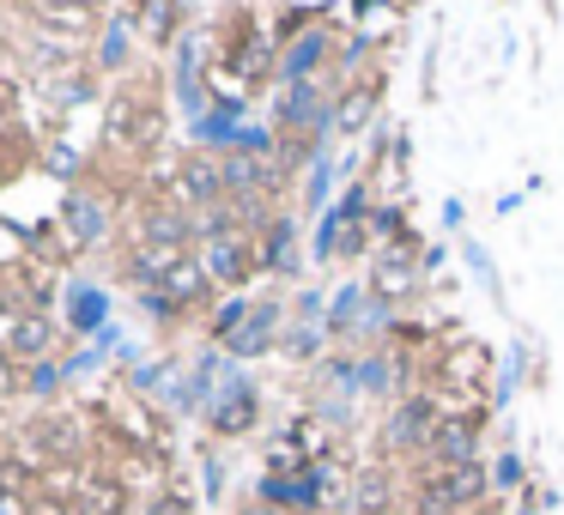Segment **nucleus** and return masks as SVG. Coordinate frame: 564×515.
I'll list each match as a JSON object with an SVG mask.
<instances>
[{
  "label": "nucleus",
  "instance_id": "1",
  "mask_svg": "<svg viewBox=\"0 0 564 515\" xmlns=\"http://www.w3.org/2000/svg\"><path fill=\"white\" fill-rule=\"evenodd\" d=\"M479 497H486V473H479L474 461H467V467H437V473L419 485L425 515H474Z\"/></svg>",
  "mask_w": 564,
  "mask_h": 515
},
{
  "label": "nucleus",
  "instance_id": "2",
  "mask_svg": "<svg viewBox=\"0 0 564 515\" xmlns=\"http://www.w3.org/2000/svg\"><path fill=\"white\" fill-rule=\"evenodd\" d=\"M256 418H261V401H256L249 382H231V388L207 406V425L219 430V437H243V430H256Z\"/></svg>",
  "mask_w": 564,
  "mask_h": 515
},
{
  "label": "nucleus",
  "instance_id": "3",
  "mask_svg": "<svg viewBox=\"0 0 564 515\" xmlns=\"http://www.w3.org/2000/svg\"><path fill=\"white\" fill-rule=\"evenodd\" d=\"M249 261H256V249H249L243 237H231V231H219L207 249H200V267H207L219 285H243L249 280Z\"/></svg>",
  "mask_w": 564,
  "mask_h": 515
},
{
  "label": "nucleus",
  "instance_id": "4",
  "mask_svg": "<svg viewBox=\"0 0 564 515\" xmlns=\"http://www.w3.org/2000/svg\"><path fill=\"white\" fill-rule=\"evenodd\" d=\"M62 219H67V237H74L79 249H98L104 237H110V212H104V200L98 195H67L62 200Z\"/></svg>",
  "mask_w": 564,
  "mask_h": 515
},
{
  "label": "nucleus",
  "instance_id": "5",
  "mask_svg": "<svg viewBox=\"0 0 564 515\" xmlns=\"http://www.w3.org/2000/svg\"><path fill=\"white\" fill-rule=\"evenodd\" d=\"M219 188H225V164H213V158H183V171H176V200L200 207V200H219Z\"/></svg>",
  "mask_w": 564,
  "mask_h": 515
},
{
  "label": "nucleus",
  "instance_id": "6",
  "mask_svg": "<svg viewBox=\"0 0 564 515\" xmlns=\"http://www.w3.org/2000/svg\"><path fill=\"white\" fill-rule=\"evenodd\" d=\"M50 346H55V328L43 316H19L13 333H7V352H13L19 364H50Z\"/></svg>",
  "mask_w": 564,
  "mask_h": 515
},
{
  "label": "nucleus",
  "instance_id": "7",
  "mask_svg": "<svg viewBox=\"0 0 564 515\" xmlns=\"http://www.w3.org/2000/svg\"><path fill=\"white\" fill-rule=\"evenodd\" d=\"M431 454H437V467H467L474 461V425H467V418H437Z\"/></svg>",
  "mask_w": 564,
  "mask_h": 515
},
{
  "label": "nucleus",
  "instance_id": "8",
  "mask_svg": "<svg viewBox=\"0 0 564 515\" xmlns=\"http://www.w3.org/2000/svg\"><path fill=\"white\" fill-rule=\"evenodd\" d=\"M207 280H213V273H207V267H200V261H188V255H176V261H171V267H164V280H159V292H164V297H171V304H176V309H183V304H195V297H200V292H207Z\"/></svg>",
  "mask_w": 564,
  "mask_h": 515
},
{
  "label": "nucleus",
  "instance_id": "9",
  "mask_svg": "<svg viewBox=\"0 0 564 515\" xmlns=\"http://www.w3.org/2000/svg\"><path fill=\"white\" fill-rule=\"evenodd\" d=\"M431 430H437L431 401H406L401 413H394V425H389V442L394 449H419V442H431Z\"/></svg>",
  "mask_w": 564,
  "mask_h": 515
},
{
  "label": "nucleus",
  "instance_id": "10",
  "mask_svg": "<svg viewBox=\"0 0 564 515\" xmlns=\"http://www.w3.org/2000/svg\"><path fill=\"white\" fill-rule=\"evenodd\" d=\"M225 346H231L237 358H256V352H268V346H273V304L249 309V321H243V328H237Z\"/></svg>",
  "mask_w": 564,
  "mask_h": 515
},
{
  "label": "nucleus",
  "instance_id": "11",
  "mask_svg": "<svg viewBox=\"0 0 564 515\" xmlns=\"http://www.w3.org/2000/svg\"><path fill=\"white\" fill-rule=\"evenodd\" d=\"M74 503H79V515H122L128 491L116 485V479H86V485L74 491Z\"/></svg>",
  "mask_w": 564,
  "mask_h": 515
},
{
  "label": "nucleus",
  "instance_id": "12",
  "mask_svg": "<svg viewBox=\"0 0 564 515\" xmlns=\"http://www.w3.org/2000/svg\"><path fill=\"white\" fill-rule=\"evenodd\" d=\"M322 50H328V37H322V31L297 37V43H292V55H285V79H292V86H304V79L322 67Z\"/></svg>",
  "mask_w": 564,
  "mask_h": 515
},
{
  "label": "nucleus",
  "instance_id": "13",
  "mask_svg": "<svg viewBox=\"0 0 564 515\" xmlns=\"http://www.w3.org/2000/svg\"><path fill=\"white\" fill-rule=\"evenodd\" d=\"M195 62H200V43L183 37L176 43V86H183V110H200V91H195Z\"/></svg>",
  "mask_w": 564,
  "mask_h": 515
},
{
  "label": "nucleus",
  "instance_id": "14",
  "mask_svg": "<svg viewBox=\"0 0 564 515\" xmlns=\"http://www.w3.org/2000/svg\"><path fill=\"white\" fill-rule=\"evenodd\" d=\"M285 122L292 128H322V98H316V86H292V98H285Z\"/></svg>",
  "mask_w": 564,
  "mask_h": 515
},
{
  "label": "nucleus",
  "instance_id": "15",
  "mask_svg": "<svg viewBox=\"0 0 564 515\" xmlns=\"http://www.w3.org/2000/svg\"><path fill=\"white\" fill-rule=\"evenodd\" d=\"M67 321H74L79 333H86V328H98V321H104V292L79 285V292H74V304H67Z\"/></svg>",
  "mask_w": 564,
  "mask_h": 515
},
{
  "label": "nucleus",
  "instance_id": "16",
  "mask_svg": "<svg viewBox=\"0 0 564 515\" xmlns=\"http://www.w3.org/2000/svg\"><path fill=\"white\" fill-rule=\"evenodd\" d=\"M261 183H268V171H261L256 152H237V158L225 164V188H261Z\"/></svg>",
  "mask_w": 564,
  "mask_h": 515
},
{
  "label": "nucleus",
  "instance_id": "17",
  "mask_svg": "<svg viewBox=\"0 0 564 515\" xmlns=\"http://www.w3.org/2000/svg\"><path fill=\"white\" fill-rule=\"evenodd\" d=\"M25 515H79L74 497H55V491H43V497H25Z\"/></svg>",
  "mask_w": 564,
  "mask_h": 515
},
{
  "label": "nucleus",
  "instance_id": "18",
  "mask_svg": "<svg viewBox=\"0 0 564 515\" xmlns=\"http://www.w3.org/2000/svg\"><path fill=\"white\" fill-rule=\"evenodd\" d=\"M365 122H370V91H352L340 103V128H365Z\"/></svg>",
  "mask_w": 564,
  "mask_h": 515
},
{
  "label": "nucleus",
  "instance_id": "19",
  "mask_svg": "<svg viewBox=\"0 0 564 515\" xmlns=\"http://www.w3.org/2000/svg\"><path fill=\"white\" fill-rule=\"evenodd\" d=\"M104 67H122L128 62V25H116L110 37H104V55H98Z\"/></svg>",
  "mask_w": 564,
  "mask_h": 515
},
{
  "label": "nucleus",
  "instance_id": "20",
  "mask_svg": "<svg viewBox=\"0 0 564 515\" xmlns=\"http://www.w3.org/2000/svg\"><path fill=\"white\" fill-rule=\"evenodd\" d=\"M268 261H273V267H285V261H292V224H273V237H268Z\"/></svg>",
  "mask_w": 564,
  "mask_h": 515
},
{
  "label": "nucleus",
  "instance_id": "21",
  "mask_svg": "<svg viewBox=\"0 0 564 515\" xmlns=\"http://www.w3.org/2000/svg\"><path fill=\"white\" fill-rule=\"evenodd\" d=\"M382 503H389V491H382V479H365V485H358V515H377Z\"/></svg>",
  "mask_w": 564,
  "mask_h": 515
},
{
  "label": "nucleus",
  "instance_id": "22",
  "mask_svg": "<svg viewBox=\"0 0 564 515\" xmlns=\"http://www.w3.org/2000/svg\"><path fill=\"white\" fill-rule=\"evenodd\" d=\"M491 485H522V461H516V454H498V467H491Z\"/></svg>",
  "mask_w": 564,
  "mask_h": 515
},
{
  "label": "nucleus",
  "instance_id": "23",
  "mask_svg": "<svg viewBox=\"0 0 564 515\" xmlns=\"http://www.w3.org/2000/svg\"><path fill=\"white\" fill-rule=\"evenodd\" d=\"M55 382H62V370H55V364H37V370H31V394H55Z\"/></svg>",
  "mask_w": 564,
  "mask_h": 515
},
{
  "label": "nucleus",
  "instance_id": "24",
  "mask_svg": "<svg viewBox=\"0 0 564 515\" xmlns=\"http://www.w3.org/2000/svg\"><path fill=\"white\" fill-rule=\"evenodd\" d=\"M19 376H13V352H0V394H13Z\"/></svg>",
  "mask_w": 564,
  "mask_h": 515
},
{
  "label": "nucleus",
  "instance_id": "25",
  "mask_svg": "<svg viewBox=\"0 0 564 515\" xmlns=\"http://www.w3.org/2000/svg\"><path fill=\"white\" fill-rule=\"evenodd\" d=\"M152 515H188V509H183L176 497H164V503H152Z\"/></svg>",
  "mask_w": 564,
  "mask_h": 515
},
{
  "label": "nucleus",
  "instance_id": "26",
  "mask_svg": "<svg viewBox=\"0 0 564 515\" xmlns=\"http://www.w3.org/2000/svg\"><path fill=\"white\" fill-rule=\"evenodd\" d=\"M261 515H273V509H261Z\"/></svg>",
  "mask_w": 564,
  "mask_h": 515
}]
</instances>
